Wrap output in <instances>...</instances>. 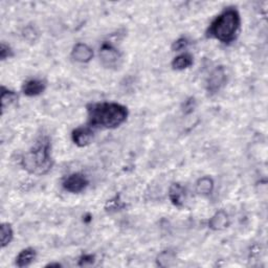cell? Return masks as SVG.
I'll return each mask as SVG.
<instances>
[{
  "instance_id": "obj_15",
  "label": "cell",
  "mask_w": 268,
  "mask_h": 268,
  "mask_svg": "<svg viewBox=\"0 0 268 268\" xmlns=\"http://www.w3.org/2000/svg\"><path fill=\"white\" fill-rule=\"evenodd\" d=\"M176 262L175 253L171 250L161 251L157 257V264L160 267H170L173 266Z\"/></svg>"
},
{
  "instance_id": "obj_4",
  "label": "cell",
  "mask_w": 268,
  "mask_h": 268,
  "mask_svg": "<svg viewBox=\"0 0 268 268\" xmlns=\"http://www.w3.org/2000/svg\"><path fill=\"white\" fill-rule=\"evenodd\" d=\"M100 59L104 66L112 68L118 66L122 56L114 45L105 42L100 48Z\"/></svg>"
},
{
  "instance_id": "obj_16",
  "label": "cell",
  "mask_w": 268,
  "mask_h": 268,
  "mask_svg": "<svg viewBox=\"0 0 268 268\" xmlns=\"http://www.w3.org/2000/svg\"><path fill=\"white\" fill-rule=\"evenodd\" d=\"M14 236L13 229L11 224L9 223H2L1 227H0V238H1V248H5L8 246Z\"/></svg>"
},
{
  "instance_id": "obj_8",
  "label": "cell",
  "mask_w": 268,
  "mask_h": 268,
  "mask_svg": "<svg viewBox=\"0 0 268 268\" xmlns=\"http://www.w3.org/2000/svg\"><path fill=\"white\" fill-rule=\"evenodd\" d=\"M72 57L77 62L88 63L94 57V51L85 43H77L73 48Z\"/></svg>"
},
{
  "instance_id": "obj_18",
  "label": "cell",
  "mask_w": 268,
  "mask_h": 268,
  "mask_svg": "<svg viewBox=\"0 0 268 268\" xmlns=\"http://www.w3.org/2000/svg\"><path fill=\"white\" fill-rule=\"evenodd\" d=\"M17 95L12 90L6 89L5 87H2L1 90V108L4 110L9 105L16 101Z\"/></svg>"
},
{
  "instance_id": "obj_11",
  "label": "cell",
  "mask_w": 268,
  "mask_h": 268,
  "mask_svg": "<svg viewBox=\"0 0 268 268\" xmlns=\"http://www.w3.org/2000/svg\"><path fill=\"white\" fill-rule=\"evenodd\" d=\"M183 197H185V190L179 183H173L169 191V198L175 207L180 208L183 206Z\"/></svg>"
},
{
  "instance_id": "obj_5",
  "label": "cell",
  "mask_w": 268,
  "mask_h": 268,
  "mask_svg": "<svg viewBox=\"0 0 268 268\" xmlns=\"http://www.w3.org/2000/svg\"><path fill=\"white\" fill-rule=\"evenodd\" d=\"M227 82V73L223 66L216 67L211 73L207 81V89L210 94H216L219 91Z\"/></svg>"
},
{
  "instance_id": "obj_19",
  "label": "cell",
  "mask_w": 268,
  "mask_h": 268,
  "mask_svg": "<svg viewBox=\"0 0 268 268\" xmlns=\"http://www.w3.org/2000/svg\"><path fill=\"white\" fill-rule=\"evenodd\" d=\"M189 45V40L186 38H179L176 40L173 45H172V49L174 52H180L182 49L187 48V46Z\"/></svg>"
},
{
  "instance_id": "obj_14",
  "label": "cell",
  "mask_w": 268,
  "mask_h": 268,
  "mask_svg": "<svg viewBox=\"0 0 268 268\" xmlns=\"http://www.w3.org/2000/svg\"><path fill=\"white\" fill-rule=\"evenodd\" d=\"M192 64H193V57L188 53L177 56V57L174 58V60L172 62L173 68L177 69V70L189 68L190 66H192Z\"/></svg>"
},
{
  "instance_id": "obj_7",
  "label": "cell",
  "mask_w": 268,
  "mask_h": 268,
  "mask_svg": "<svg viewBox=\"0 0 268 268\" xmlns=\"http://www.w3.org/2000/svg\"><path fill=\"white\" fill-rule=\"evenodd\" d=\"M94 132L90 127H77L73 131L72 138L73 142L79 147H85L90 144L93 139Z\"/></svg>"
},
{
  "instance_id": "obj_2",
  "label": "cell",
  "mask_w": 268,
  "mask_h": 268,
  "mask_svg": "<svg viewBox=\"0 0 268 268\" xmlns=\"http://www.w3.org/2000/svg\"><path fill=\"white\" fill-rule=\"evenodd\" d=\"M21 166L30 174L37 176L47 174L53 167L51 142L48 137H41L30 151L23 154Z\"/></svg>"
},
{
  "instance_id": "obj_22",
  "label": "cell",
  "mask_w": 268,
  "mask_h": 268,
  "mask_svg": "<svg viewBox=\"0 0 268 268\" xmlns=\"http://www.w3.org/2000/svg\"><path fill=\"white\" fill-rule=\"evenodd\" d=\"M195 106H196L195 100L193 97H191L190 100L185 102V105H183V111H185L186 114H191V112L194 111Z\"/></svg>"
},
{
  "instance_id": "obj_10",
  "label": "cell",
  "mask_w": 268,
  "mask_h": 268,
  "mask_svg": "<svg viewBox=\"0 0 268 268\" xmlns=\"http://www.w3.org/2000/svg\"><path fill=\"white\" fill-rule=\"evenodd\" d=\"M45 88H46V83L44 81L37 80V79L26 81L22 86L23 94L27 96H39L43 93Z\"/></svg>"
},
{
  "instance_id": "obj_20",
  "label": "cell",
  "mask_w": 268,
  "mask_h": 268,
  "mask_svg": "<svg viewBox=\"0 0 268 268\" xmlns=\"http://www.w3.org/2000/svg\"><path fill=\"white\" fill-rule=\"evenodd\" d=\"M96 258L93 255H88V253H85L83 255L80 260H79V265L80 266H88V265H93L95 263Z\"/></svg>"
},
{
  "instance_id": "obj_13",
  "label": "cell",
  "mask_w": 268,
  "mask_h": 268,
  "mask_svg": "<svg viewBox=\"0 0 268 268\" xmlns=\"http://www.w3.org/2000/svg\"><path fill=\"white\" fill-rule=\"evenodd\" d=\"M214 190V181L209 176H203L196 182V192L202 196H209Z\"/></svg>"
},
{
  "instance_id": "obj_1",
  "label": "cell",
  "mask_w": 268,
  "mask_h": 268,
  "mask_svg": "<svg viewBox=\"0 0 268 268\" xmlns=\"http://www.w3.org/2000/svg\"><path fill=\"white\" fill-rule=\"evenodd\" d=\"M88 123L91 127L115 129L128 117V109L117 103H96L87 107Z\"/></svg>"
},
{
  "instance_id": "obj_3",
  "label": "cell",
  "mask_w": 268,
  "mask_h": 268,
  "mask_svg": "<svg viewBox=\"0 0 268 268\" xmlns=\"http://www.w3.org/2000/svg\"><path fill=\"white\" fill-rule=\"evenodd\" d=\"M241 24V18L236 9L229 8L211 23L208 34L211 38L219 40L223 43H230L237 37Z\"/></svg>"
},
{
  "instance_id": "obj_21",
  "label": "cell",
  "mask_w": 268,
  "mask_h": 268,
  "mask_svg": "<svg viewBox=\"0 0 268 268\" xmlns=\"http://www.w3.org/2000/svg\"><path fill=\"white\" fill-rule=\"evenodd\" d=\"M13 56V51L12 48L6 45L4 43H1V47H0V57H1V60H5Z\"/></svg>"
},
{
  "instance_id": "obj_6",
  "label": "cell",
  "mask_w": 268,
  "mask_h": 268,
  "mask_svg": "<svg viewBox=\"0 0 268 268\" xmlns=\"http://www.w3.org/2000/svg\"><path fill=\"white\" fill-rule=\"evenodd\" d=\"M88 179L85 175L81 173H74L63 181V188L70 193H80L88 186Z\"/></svg>"
},
{
  "instance_id": "obj_17",
  "label": "cell",
  "mask_w": 268,
  "mask_h": 268,
  "mask_svg": "<svg viewBox=\"0 0 268 268\" xmlns=\"http://www.w3.org/2000/svg\"><path fill=\"white\" fill-rule=\"evenodd\" d=\"M125 207H126V204L123 202L121 197H119V195H116L114 197V198L107 201V203H106V206H105V210H106V211L112 213V211H121Z\"/></svg>"
},
{
  "instance_id": "obj_12",
  "label": "cell",
  "mask_w": 268,
  "mask_h": 268,
  "mask_svg": "<svg viewBox=\"0 0 268 268\" xmlns=\"http://www.w3.org/2000/svg\"><path fill=\"white\" fill-rule=\"evenodd\" d=\"M35 259H36V250H35L34 249H22L20 252L19 255L17 256L16 258V265L18 267H26L31 265Z\"/></svg>"
},
{
  "instance_id": "obj_9",
  "label": "cell",
  "mask_w": 268,
  "mask_h": 268,
  "mask_svg": "<svg viewBox=\"0 0 268 268\" xmlns=\"http://www.w3.org/2000/svg\"><path fill=\"white\" fill-rule=\"evenodd\" d=\"M230 218L227 211L223 210L218 211L209 221V228L213 230H223L230 225Z\"/></svg>"
}]
</instances>
